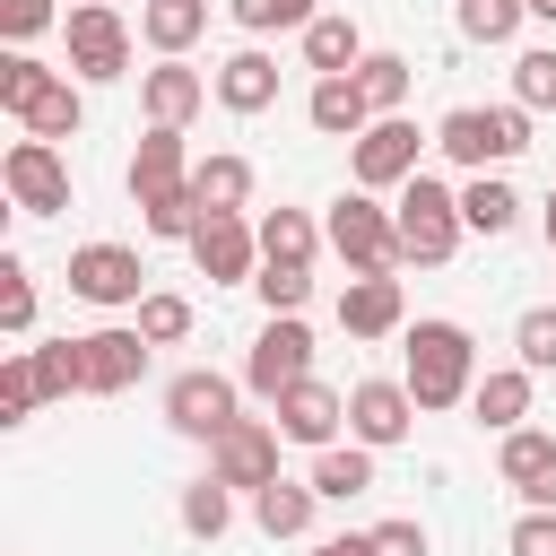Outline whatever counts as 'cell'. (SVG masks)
I'll return each mask as SVG.
<instances>
[{
    "mask_svg": "<svg viewBox=\"0 0 556 556\" xmlns=\"http://www.w3.org/2000/svg\"><path fill=\"white\" fill-rule=\"evenodd\" d=\"M400 382L417 391V408H460L478 391V339L460 321H443V313L408 321V374Z\"/></svg>",
    "mask_w": 556,
    "mask_h": 556,
    "instance_id": "cell-1",
    "label": "cell"
},
{
    "mask_svg": "<svg viewBox=\"0 0 556 556\" xmlns=\"http://www.w3.org/2000/svg\"><path fill=\"white\" fill-rule=\"evenodd\" d=\"M391 226H400V261H417V269H443V261L460 252V235H469V217H460V191H452V182H434L426 165L400 182V200H391Z\"/></svg>",
    "mask_w": 556,
    "mask_h": 556,
    "instance_id": "cell-2",
    "label": "cell"
},
{
    "mask_svg": "<svg viewBox=\"0 0 556 556\" xmlns=\"http://www.w3.org/2000/svg\"><path fill=\"white\" fill-rule=\"evenodd\" d=\"M434 148H443L452 165H469V174L513 165V156L530 148V113H521V104H452V113L434 122Z\"/></svg>",
    "mask_w": 556,
    "mask_h": 556,
    "instance_id": "cell-3",
    "label": "cell"
},
{
    "mask_svg": "<svg viewBox=\"0 0 556 556\" xmlns=\"http://www.w3.org/2000/svg\"><path fill=\"white\" fill-rule=\"evenodd\" d=\"M61 43H70V78H87V87L130 78V26H122L113 0H78L61 17Z\"/></svg>",
    "mask_w": 556,
    "mask_h": 556,
    "instance_id": "cell-4",
    "label": "cell"
},
{
    "mask_svg": "<svg viewBox=\"0 0 556 556\" xmlns=\"http://www.w3.org/2000/svg\"><path fill=\"white\" fill-rule=\"evenodd\" d=\"M321 235H330V252L348 261V278H356V269H400V226H391V208H382L374 191H339L330 217H321Z\"/></svg>",
    "mask_w": 556,
    "mask_h": 556,
    "instance_id": "cell-5",
    "label": "cell"
},
{
    "mask_svg": "<svg viewBox=\"0 0 556 556\" xmlns=\"http://www.w3.org/2000/svg\"><path fill=\"white\" fill-rule=\"evenodd\" d=\"M417 148H426V130H417L408 113H374V122L348 139V174H356V191H400V182L417 174Z\"/></svg>",
    "mask_w": 556,
    "mask_h": 556,
    "instance_id": "cell-6",
    "label": "cell"
},
{
    "mask_svg": "<svg viewBox=\"0 0 556 556\" xmlns=\"http://www.w3.org/2000/svg\"><path fill=\"white\" fill-rule=\"evenodd\" d=\"M191 261H200L208 287H252V278H261V226H252L243 208H208V217L191 226Z\"/></svg>",
    "mask_w": 556,
    "mask_h": 556,
    "instance_id": "cell-7",
    "label": "cell"
},
{
    "mask_svg": "<svg viewBox=\"0 0 556 556\" xmlns=\"http://www.w3.org/2000/svg\"><path fill=\"white\" fill-rule=\"evenodd\" d=\"M0 182H9V200L26 217H61L70 208V156H61V139H17L0 156Z\"/></svg>",
    "mask_w": 556,
    "mask_h": 556,
    "instance_id": "cell-8",
    "label": "cell"
},
{
    "mask_svg": "<svg viewBox=\"0 0 556 556\" xmlns=\"http://www.w3.org/2000/svg\"><path fill=\"white\" fill-rule=\"evenodd\" d=\"M235 417H243V408H235V382H226L217 365H191V374H174V382H165V426H174V434L217 443Z\"/></svg>",
    "mask_w": 556,
    "mask_h": 556,
    "instance_id": "cell-9",
    "label": "cell"
},
{
    "mask_svg": "<svg viewBox=\"0 0 556 556\" xmlns=\"http://www.w3.org/2000/svg\"><path fill=\"white\" fill-rule=\"evenodd\" d=\"M70 295H87V304H139L148 295V261H139V243H78L70 252Z\"/></svg>",
    "mask_w": 556,
    "mask_h": 556,
    "instance_id": "cell-10",
    "label": "cell"
},
{
    "mask_svg": "<svg viewBox=\"0 0 556 556\" xmlns=\"http://www.w3.org/2000/svg\"><path fill=\"white\" fill-rule=\"evenodd\" d=\"M304 374H313V330H304V313H269L261 339H252V356H243V382H252L261 400H278V391L304 382Z\"/></svg>",
    "mask_w": 556,
    "mask_h": 556,
    "instance_id": "cell-11",
    "label": "cell"
},
{
    "mask_svg": "<svg viewBox=\"0 0 556 556\" xmlns=\"http://www.w3.org/2000/svg\"><path fill=\"white\" fill-rule=\"evenodd\" d=\"M269 417H278V434H287V443L330 452V443H339V426H348V391H330L321 374H304V382H287V391L269 400Z\"/></svg>",
    "mask_w": 556,
    "mask_h": 556,
    "instance_id": "cell-12",
    "label": "cell"
},
{
    "mask_svg": "<svg viewBox=\"0 0 556 556\" xmlns=\"http://www.w3.org/2000/svg\"><path fill=\"white\" fill-rule=\"evenodd\" d=\"M348 434L374 443V452L408 443V434H417V391H408V382H382V374L348 382Z\"/></svg>",
    "mask_w": 556,
    "mask_h": 556,
    "instance_id": "cell-13",
    "label": "cell"
},
{
    "mask_svg": "<svg viewBox=\"0 0 556 556\" xmlns=\"http://www.w3.org/2000/svg\"><path fill=\"white\" fill-rule=\"evenodd\" d=\"M278 417H235L217 443H208V469L226 478V486H243V495H261L269 478H278Z\"/></svg>",
    "mask_w": 556,
    "mask_h": 556,
    "instance_id": "cell-14",
    "label": "cell"
},
{
    "mask_svg": "<svg viewBox=\"0 0 556 556\" xmlns=\"http://www.w3.org/2000/svg\"><path fill=\"white\" fill-rule=\"evenodd\" d=\"M78 374H87L96 400H122V391L148 374V330H139V321H130V330H87V339H78Z\"/></svg>",
    "mask_w": 556,
    "mask_h": 556,
    "instance_id": "cell-15",
    "label": "cell"
},
{
    "mask_svg": "<svg viewBox=\"0 0 556 556\" xmlns=\"http://www.w3.org/2000/svg\"><path fill=\"white\" fill-rule=\"evenodd\" d=\"M208 96H217V78H200L182 52H174V61H156V70H139V113H148L156 130H182Z\"/></svg>",
    "mask_w": 556,
    "mask_h": 556,
    "instance_id": "cell-16",
    "label": "cell"
},
{
    "mask_svg": "<svg viewBox=\"0 0 556 556\" xmlns=\"http://www.w3.org/2000/svg\"><path fill=\"white\" fill-rule=\"evenodd\" d=\"M400 321H408V295H400L391 269H356V278L339 287V330H348V339H391Z\"/></svg>",
    "mask_w": 556,
    "mask_h": 556,
    "instance_id": "cell-17",
    "label": "cell"
},
{
    "mask_svg": "<svg viewBox=\"0 0 556 556\" xmlns=\"http://www.w3.org/2000/svg\"><path fill=\"white\" fill-rule=\"evenodd\" d=\"M495 478H504L521 504H556V434L513 426V434H504V452H495Z\"/></svg>",
    "mask_w": 556,
    "mask_h": 556,
    "instance_id": "cell-18",
    "label": "cell"
},
{
    "mask_svg": "<svg viewBox=\"0 0 556 556\" xmlns=\"http://www.w3.org/2000/svg\"><path fill=\"white\" fill-rule=\"evenodd\" d=\"M191 165H200V156H182V130H156V122H148V139L130 148V200L148 208V200H165V191H191Z\"/></svg>",
    "mask_w": 556,
    "mask_h": 556,
    "instance_id": "cell-19",
    "label": "cell"
},
{
    "mask_svg": "<svg viewBox=\"0 0 556 556\" xmlns=\"http://www.w3.org/2000/svg\"><path fill=\"white\" fill-rule=\"evenodd\" d=\"M217 104H226V113H269V104H278V61H269L261 43L226 52V61H217Z\"/></svg>",
    "mask_w": 556,
    "mask_h": 556,
    "instance_id": "cell-20",
    "label": "cell"
},
{
    "mask_svg": "<svg viewBox=\"0 0 556 556\" xmlns=\"http://www.w3.org/2000/svg\"><path fill=\"white\" fill-rule=\"evenodd\" d=\"M304 122H313L321 139H356V130L374 122V96L356 87V70H339V78H313V96H304Z\"/></svg>",
    "mask_w": 556,
    "mask_h": 556,
    "instance_id": "cell-21",
    "label": "cell"
},
{
    "mask_svg": "<svg viewBox=\"0 0 556 556\" xmlns=\"http://www.w3.org/2000/svg\"><path fill=\"white\" fill-rule=\"evenodd\" d=\"M530 391H539V374H530V365H486V374H478V391H469V417H478V426H495V434H513V426L530 417Z\"/></svg>",
    "mask_w": 556,
    "mask_h": 556,
    "instance_id": "cell-22",
    "label": "cell"
},
{
    "mask_svg": "<svg viewBox=\"0 0 556 556\" xmlns=\"http://www.w3.org/2000/svg\"><path fill=\"white\" fill-rule=\"evenodd\" d=\"M200 35H208V0H139V43H148L156 61L191 52Z\"/></svg>",
    "mask_w": 556,
    "mask_h": 556,
    "instance_id": "cell-23",
    "label": "cell"
},
{
    "mask_svg": "<svg viewBox=\"0 0 556 556\" xmlns=\"http://www.w3.org/2000/svg\"><path fill=\"white\" fill-rule=\"evenodd\" d=\"M356 61H365V35H356V17L321 9V17L304 26V70H313V78H339V70H356Z\"/></svg>",
    "mask_w": 556,
    "mask_h": 556,
    "instance_id": "cell-24",
    "label": "cell"
},
{
    "mask_svg": "<svg viewBox=\"0 0 556 556\" xmlns=\"http://www.w3.org/2000/svg\"><path fill=\"white\" fill-rule=\"evenodd\" d=\"M374 486V443H330V452H313V495L321 504H348V495H365Z\"/></svg>",
    "mask_w": 556,
    "mask_h": 556,
    "instance_id": "cell-25",
    "label": "cell"
},
{
    "mask_svg": "<svg viewBox=\"0 0 556 556\" xmlns=\"http://www.w3.org/2000/svg\"><path fill=\"white\" fill-rule=\"evenodd\" d=\"M313 504H321L313 478H304V486H295V478H269V486L252 495V521H261V539H304V530H313Z\"/></svg>",
    "mask_w": 556,
    "mask_h": 556,
    "instance_id": "cell-26",
    "label": "cell"
},
{
    "mask_svg": "<svg viewBox=\"0 0 556 556\" xmlns=\"http://www.w3.org/2000/svg\"><path fill=\"white\" fill-rule=\"evenodd\" d=\"M460 217H469V235H513L521 226V191L504 174H469L460 182Z\"/></svg>",
    "mask_w": 556,
    "mask_h": 556,
    "instance_id": "cell-27",
    "label": "cell"
},
{
    "mask_svg": "<svg viewBox=\"0 0 556 556\" xmlns=\"http://www.w3.org/2000/svg\"><path fill=\"white\" fill-rule=\"evenodd\" d=\"M17 122H26V139H78V122H87V96H78V78L61 70V78H52V87H43V96H35Z\"/></svg>",
    "mask_w": 556,
    "mask_h": 556,
    "instance_id": "cell-28",
    "label": "cell"
},
{
    "mask_svg": "<svg viewBox=\"0 0 556 556\" xmlns=\"http://www.w3.org/2000/svg\"><path fill=\"white\" fill-rule=\"evenodd\" d=\"M321 243H330V235H321L304 208H269V217H261V261H304V269H313Z\"/></svg>",
    "mask_w": 556,
    "mask_h": 556,
    "instance_id": "cell-29",
    "label": "cell"
},
{
    "mask_svg": "<svg viewBox=\"0 0 556 556\" xmlns=\"http://www.w3.org/2000/svg\"><path fill=\"white\" fill-rule=\"evenodd\" d=\"M182 530H191V539H226V530H235V486H226L217 469L182 486Z\"/></svg>",
    "mask_w": 556,
    "mask_h": 556,
    "instance_id": "cell-30",
    "label": "cell"
},
{
    "mask_svg": "<svg viewBox=\"0 0 556 556\" xmlns=\"http://www.w3.org/2000/svg\"><path fill=\"white\" fill-rule=\"evenodd\" d=\"M191 191H200V208H252V165L243 156H200Z\"/></svg>",
    "mask_w": 556,
    "mask_h": 556,
    "instance_id": "cell-31",
    "label": "cell"
},
{
    "mask_svg": "<svg viewBox=\"0 0 556 556\" xmlns=\"http://www.w3.org/2000/svg\"><path fill=\"white\" fill-rule=\"evenodd\" d=\"M408 78H417L408 52H365V61H356V87L374 96V113H400V104H408Z\"/></svg>",
    "mask_w": 556,
    "mask_h": 556,
    "instance_id": "cell-32",
    "label": "cell"
},
{
    "mask_svg": "<svg viewBox=\"0 0 556 556\" xmlns=\"http://www.w3.org/2000/svg\"><path fill=\"white\" fill-rule=\"evenodd\" d=\"M43 408V374H35V348H9L0 365V426H26Z\"/></svg>",
    "mask_w": 556,
    "mask_h": 556,
    "instance_id": "cell-33",
    "label": "cell"
},
{
    "mask_svg": "<svg viewBox=\"0 0 556 556\" xmlns=\"http://www.w3.org/2000/svg\"><path fill=\"white\" fill-rule=\"evenodd\" d=\"M52 78H61V70H43L26 43H9V52H0V113H26V104L52 87Z\"/></svg>",
    "mask_w": 556,
    "mask_h": 556,
    "instance_id": "cell-34",
    "label": "cell"
},
{
    "mask_svg": "<svg viewBox=\"0 0 556 556\" xmlns=\"http://www.w3.org/2000/svg\"><path fill=\"white\" fill-rule=\"evenodd\" d=\"M226 17H235L243 35H287V26L304 35L321 9H313V0H226Z\"/></svg>",
    "mask_w": 556,
    "mask_h": 556,
    "instance_id": "cell-35",
    "label": "cell"
},
{
    "mask_svg": "<svg viewBox=\"0 0 556 556\" xmlns=\"http://www.w3.org/2000/svg\"><path fill=\"white\" fill-rule=\"evenodd\" d=\"M0 330H9V339L35 330V269H26L17 252H0Z\"/></svg>",
    "mask_w": 556,
    "mask_h": 556,
    "instance_id": "cell-36",
    "label": "cell"
},
{
    "mask_svg": "<svg viewBox=\"0 0 556 556\" xmlns=\"http://www.w3.org/2000/svg\"><path fill=\"white\" fill-rule=\"evenodd\" d=\"M139 330H148V348H174V339H191V295H174V287H148V295H139Z\"/></svg>",
    "mask_w": 556,
    "mask_h": 556,
    "instance_id": "cell-37",
    "label": "cell"
},
{
    "mask_svg": "<svg viewBox=\"0 0 556 556\" xmlns=\"http://www.w3.org/2000/svg\"><path fill=\"white\" fill-rule=\"evenodd\" d=\"M452 17H460V35H469V43H513L530 9H521V0H460Z\"/></svg>",
    "mask_w": 556,
    "mask_h": 556,
    "instance_id": "cell-38",
    "label": "cell"
},
{
    "mask_svg": "<svg viewBox=\"0 0 556 556\" xmlns=\"http://www.w3.org/2000/svg\"><path fill=\"white\" fill-rule=\"evenodd\" d=\"M513 356H521L530 374H556V304H521V321H513Z\"/></svg>",
    "mask_w": 556,
    "mask_h": 556,
    "instance_id": "cell-39",
    "label": "cell"
},
{
    "mask_svg": "<svg viewBox=\"0 0 556 556\" xmlns=\"http://www.w3.org/2000/svg\"><path fill=\"white\" fill-rule=\"evenodd\" d=\"M513 104H521V113H556V52H547V43L513 61Z\"/></svg>",
    "mask_w": 556,
    "mask_h": 556,
    "instance_id": "cell-40",
    "label": "cell"
},
{
    "mask_svg": "<svg viewBox=\"0 0 556 556\" xmlns=\"http://www.w3.org/2000/svg\"><path fill=\"white\" fill-rule=\"evenodd\" d=\"M252 287H261V304H269V313H304L313 269H304V261H261V278H252Z\"/></svg>",
    "mask_w": 556,
    "mask_h": 556,
    "instance_id": "cell-41",
    "label": "cell"
},
{
    "mask_svg": "<svg viewBox=\"0 0 556 556\" xmlns=\"http://www.w3.org/2000/svg\"><path fill=\"white\" fill-rule=\"evenodd\" d=\"M35 374H43V400L87 391V374H78V339H43V348H35Z\"/></svg>",
    "mask_w": 556,
    "mask_h": 556,
    "instance_id": "cell-42",
    "label": "cell"
},
{
    "mask_svg": "<svg viewBox=\"0 0 556 556\" xmlns=\"http://www.w3.org/2000/svg\"><path fill=\"white\" fill-rule=\"evenodd\" d=\"M504 556H556V504H521V521H513Z\"/></svg>",
    "mask_w": 556,
    "mask_h": 556,
    "instance_id": "cell-43",
    "label": "cell"
},
{
    "mask_svg": "<svg viewBox=\"0 0 556 556\" xmlns=\"http://www.w3.org/2000/svg\"><path fill=\"white\" fill-rule=\"evenodd\" d=\"M365 547H374V556H426V521L391 513V521H374V530H365Z\"/></svg>",
    "mask_w": 556,
    "mask_h": 556,
    "instance_id": "cell-44",
    "label": "cell"
},
{
    "mask_svg": "<svg viewBox=\"0 0 556 556\" xmlns=\"http://www.w3.org/2000/svg\"><path fill=\"white\" fill-rule=\"evenodd\" d=\"M43 26H61L52 0H0V35H9V43H35Z\"/></svg>",
    "mask_w": 556,
    "mask_h": 556,
    "instance_id": "cell-45",
    "label": "cell"
},
{
    "mask_svg": "<svg viewBox=\"0 0 556 556\" xmlns=\"http://www.w3.org/2000/svg\"><path fill=\"white\" fill-rule=\"evenodd\" d=\"M304 556H374V547H365V530H339V539H321V547H304Z\"/></svg>",
    "mask_w": 556,
    "mask_h": 556,
    "instance_id": "cell-46",
    "label": "cell"
},
{
    "mask_svg": "<svg viewBox=\"0 0 556 556\" xmlns=\"http://www.w3.org/2000/svg\"><path fill=\"white\" fill-rule=\"evenodd\" d=\"M521 9H530V17H547V26H556V0H521Z\"/></svg>",
    "mask_w": 556,
    "mask_h": 556,
    "instance_id": "cell-47",
    "label": "cell"
},
{
    "mask_svg": "<svg viewBox=\"0 0 556 556\" xmlns=\"http://www.w3.org/2000/svg\"><path fill=\"white\" fill-rule=\"evenodd\" d=\"M539 226H547V252H556V191H547V217H539Z\"/></svg>",
    "mask_w": 556,
    "mask_h": 556,
    "instance_id": "cell-48",
    "label": "cell"
}]
</instances>
